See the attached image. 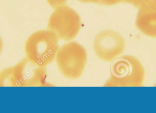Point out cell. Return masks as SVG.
Listing matches in <instances>:
<instances>
[{
  "mask_svg": "<svg viewBox=\"0 0 156 113\" xmlns=\"http://www.w3.org/2000/svg\"><path fill=\"white\" fill-rule=\"evenodd\" d=\"M145 70L134 56L126 55L114 60L111 67V76L105 87H143Z\"/></svg>",
  "mask_w": 156,
  "mask_h": 113,
  "instance_id": "obj_1",
  "label": "cell"
},
{
  "mask_svg": "<svg viewBox=\"0 0 156 113\" xmlns=\"http://www.w3.org/2000/svg\"><path fill=\"white\" fill-rule=\"evenodd\" d=\"M55 32L40 31L32 34L25 44L26 58L38 65L46 67L54 61L59 48Z\"/></svg>",
  "mask_w": 156,
  "mask_h": 113,
  "instance_id": "obj_2",
  "label": "cell"
},
{
  "mask_svg": "<svg viewBox=\"0 0 156 113\" xmlns=\"http://www.w3.org/2000/svg\"><path fill=\"white\" fill-rule=\"evenodd\" d=\"M87 60L86 49L76 42L64 44L59 48L56 56L59 71L69 79H76L81 76Z\"/></svg>",
  "mask_w": 156,
  "mask_h": 113,
  "instance_id": "obj_3",
  "label": "cell"
},
{
  "mask_svg": "<svg viewBox=\"0 0 156 113\" xmlns=\"http://www.w3.org/2000/svg\"><path fill=\"white\" fill-rule=\"evenodd\" d=\"M125 41L122 36L115 31L104 30L95 36L93 48L95 55L101 60H114L124 52Z\"/></svg>",
  "mask_w": 156,
  "mask_h": 113,
  "instance_id": "obj_4",
  "label": "cell"
},
{
  "mask_svg": "<svg viewBox=\"0 0 156 113\" xmlns=\"http://www.w3.org/2000/svg\"><path fill=\"white\" fill-rule=\"evenodd\" d=\"M14 67L17 87L46 86V67L40 66L25 58Z\"/></svg>",
  "mask_w": 156,
  "mask_h": 113,
  "instance_id": "obj_5",
  "label": "cell"
},
{
  "mask_svg": "<svg viewBox=\"0 0 156 113\" xmlns=\"http://www.w3.org/2000/svg\"><path fill=\"white\" fill-rule=\"evenodd\" d=\"M138 9L136 28L144 35L156 38V7L144 6Z\"/></svg>",
  "mask_w": 156,
  "mask_h": 113,
  "instance_id": "obj_6",
  "label": "cell"
},
{
  "mask_svg": "<svg viewBox=\"0 0 156 113\" xmlns=\"http://www.w3.org/2000/svg\"><path fill=\"white\" fill-rule=\"evenodd\" d=\"M0 87H17L14 67L5 68L0 72Z\"/></svg>",
  "mask_w": 156,
  "mask_h": 113,
  "instance_id": "obj_7",
  "label": "cell"
},
{
  "mask_svg": "<svg viewBox=\"0 0 156 113\" xmlns=\"http://www.w3.org/2000/svg\"><path fill=\"white\" fill-rule=\"evenodd\" d=\"M137 8L144 6L156 7V0H128Z\"/></svg>",
  "mask_w": 156,
  "mask_h": 113,
  "instance_id": "obj_8",
  "label": "cell"
},
{
  "mask_svg": "<svg viewBox=\"0 0 156 113\" xmlns=\"http://www.w3.org/2000/svg\"><path fill=\"white\" fill-rule=\"evenodd\" d=\"M3 49V42L2 40V38H1V36H0V55L2 53V51Z\"/></svg>",
  "mask_w": 156,
  "mask_h": 113,
  "instance_id": "obj_9",
  "label": "cell"
},
{
  "mask_svg": "<svg viewBox=\"0 0 156 113\" xmlns=\"http://www.w3.org/2000/svg\"><path fill=\"white\" fill-rule=\"evenodd\" d=\"M154 86H155V87H156V83H155V84H154Z\"/></svg>",
  "mask_w": 156,
  "mask_h": 113,
  "instance_id": "obj_10",
  "label": "cell"
}]
</instances>
